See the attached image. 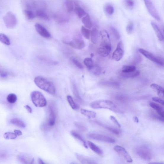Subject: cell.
Listing matches in <instances>:
<instances>
[{"mask_svg": "<svg viewBox=\"0 0 164 164\" xmlns=\"http://www.w3.org/2000/svg\"><path fill=\"white\" fill-rule=\"evenodd\" d=\"M34 82L37 86L43 91L50 94H55L56 91L55 86L51 81L45 78L37 76L35 78Z\"/></svg>", "mask_w": 164, "mask_h": 164, "instance_id": "obj_1", "label": "cell"}, {"mask_svg": "<svg viewBox=\"0 0 164 164\" xmlns=\"http://www.w3.org/2000/svg\"><path fill=\"white\" fill-rule=\"evenodd\" d=\"M90 105L94 109H106L113 111H116L117 107L112 101L107 100H100L93 101Z\"/></svg>", "mask_w": 164, "mask_h": 164, "instance_id": "obj_2", "label": "cell"}, {"mask_svg": "<svg viewBox=\"0 0 164 164\" xmlns=\"http://www.w3.org/2000/svg\"><path fill=\"white\" fill-rule=\"evenodd\" d=\"M31 98L34 105L37 107L46 106L47 101L45 97L39 91H34L31 93Z\"/></svg>", "mask_w": 164, "mask_h": 164, "instance_id": "obj_3", "label": "cell"}, {"mask_svg": "<svg viewBox=\"0 0 164 164\" xmlns=\"http://www.w3.org/2000/svg\"><path fill=\"white\" fill-rule=\"evenodd\" d=\"M135 152L139 157L144 160L149 161L152 159V155L151 151L146 146H141L136 147Z\"/></svg>", "mask_w": 164, "mask_h": 164, "instance_id": "obj_4", "label": "cell"}, {"mask_svg": "<svg viewBox=\"0 0 164 164\" xmlns=\"http://www.w3.org/2000/svg\"><path fill=\"white\" fill-rule=\"evenodd\" d=\"M3 21L7 28L12 29L16 26L17 19L14 14L11 12H7L3 17Z\"/></svg>", "mask_w": 164, "mask_h": 164, "instance_id": "obj_5", "label": "cell"}, {"mask_svg": "<svg viewBox=\"0 0 164 164\" xmlns=\"http://www.w3.org/2000/svg\"><path fill=\"white\" fill-rule=\"evenodd\" d=\"M55 105L53 103H51L48 107V117L46 122L51 127L55 124L57 118L56 109Z\"/></svg>", "mask_w": 164, "mask_h": 164, "instance_id": "obj_6", "label": "cell"}, {"mask_svg": "<svg viewBox=\"0 0 164 164\" xmlns=\"http://www.w3.org/2000/svg\"><path fill=\"white\" fill-rule=\"evenodd\" d=\"M139 52L148 59L160 65L164 66V58L156 56L151 52L142 49H139Z\"/></svg>", "mask_w": 164, "mask_h": 164, "instance_id": "obj_7", "label": "cell"}, {"mask_svg": "<svg viewBox=\"0 0 164 164\" xmlns=\"http://www.w3.org/2000/svg\"><path fill=\"white\" fill-rule=\"evenodd\" d=\"M87 136L89 139L108 143H113L115 142V139L110 136L96 133H89L87 134Z\"/></svg>", "mask_w": 164, "mask_h": 164, "instance_id": "obj_8", "label": "cell"}, {"mask_svg": "<svg viewBox=\"0 0 164 164\" xmlns=\"http://www.w3.org/2000/svg\"><path fill=\"white\" fill-rule=\"evenodd\" d=\"M148 12L151 16L158 21L161 20L158 12L151 0H143Z\"/></svg>", "mask_w": 164, "mask_h": 164, "instance_id": "obj_9", "label": "cell"}, {"mask_svg": "<svg viewBox=\"0 0 164 164\" xmlns=\"http://www.w3.org/2000/svg\"><path fill=\"white\" fill-rule=\"evenodd\" d=\"M114 150L120 155L126 161L129 163H131L133 160L128 152L123 147L118 145L114 147Z\"/></svg>", "mask_w": 164, "mask_h": 164, "instance_id": "obj_10", "label": "cell"}, {"mask_svg": "<svg viewBox=\"0 0 164 164\" xmlns=\"http://www.w3.org/2000/svg\"><path fill=\"white\" fill-rule=\"evenodd\" d=\"M123 46V43L120 42L117 45V48L113 53L112 58L116 61H119L121 60L124 55Z\"/></svg>", "mask_w": 164, "mask_h": 164, "instance_id": "obj_11", "label": "cell"}, {"mask_svg": "<svg viewBox=\"0 0 164 164\" xmlns=\"http://www.w3.org/2000/svg\"><path fill=\"white\" fill-rule=\"evenodd\" d=\"M63 42L65 44L68 45L72 47L77 49H83L85 46V43L83 41L78 39H75L70 42L64 41Z\"/></svg>", "mask_w": 164, "mask_h": 164, "instance_id": "obj_12", "label": "cell"}, {"mask_svg": "<svg viewBox=\"0 0 164 164\" xmlns=\"http://www.w3.org/2000/svg\"><path fill=\"white\" fill-rule=\"evenodd\" d=\"M18 161L23 164H31L34 163V158L28 154L21 153L17 157Z\"/></svg>", "mask_w": 164, "mask_h": 164, "instance_id": "obj_13", "label": "cell"}, {"mask_svg": "<svg viewBox=\"0 0 164 164\" xmlns=\"http://www.w3.org/2000/svg\"><path fill=\"white\" fill-rule=\"evenodd\" d=\"M35 27L38 33L43 37L49 38L51 37V35L48 30L39 23H36Z\"/></svg>", "mask_w": 164, "mask_h": 164, "instance_id": "obj_14", "label": "cell"}, {"mask_svg": "<svg viewBox=\"0 0 164 164\" xmlns=\"http://www.w3.org/2000/svg\"><path fill=\"white\" fill-rule=\"evenodd\" d=\"M111 50V45L101 44L98 49V53L101 56L106 57L110 54Z\"/></svg>", "mask_w": 164, "mask_h": 164, "instance_id": "obj_15", "label": "cell"}, {"mask_svg": "<svg viewBox=\"0 0 164 164\" xmlns=\"http://www.w3.org/2000/svg\"><path fill=\"white\" fill-rule=\"evenodd\" d=\"M101 37V44L111 45L110 37L106 30H103L100 33Z\"/></svg>", "mask_w": 164, "mask_h": 164, "instance_id": "obj_16", "label": "cell"}, {"mask_svg": "<svg viewBox=\"0 0 164 164\" xmlns=\"http://www.w3.org/2000/svg\"><path fill=\"white\" fill-rule=\"evenodd\" d=\"M76 157L78 160L81 163L84 164H96V162L93 160L79 154H76Z\"/></svg>", "mask_w": 164, "mask_h": 164, "instance_id": "obj_17", "label": "cell"}, {"mask_svg": "<svg viewBox=\"0 0 164 164\" xmlns=\"http://www.w3.org/2000/svg\"><path fill=\"white\" fill-rule=\"evenodd\" d=\"M151 87L157 93L159 96L164 99V88L161 86L155 83L152 84Z\"/></svg>", "mask_w": 164, "mask_h": 164, "instance_id": "obj_18", "label": "cell"}, {"mask_svg": "<svg viewBox=\"0 0 164 164\" xmlns=\"http://www.w3.org/2000/svg\"><path fill=\"white\" fill-rule=\"evenodd\" d=\"M149 105L151 107L157 112V114L162 117L164 115V109L157 104L153 102H150Z\"/></svg>", "mask_w": 164, "mask_h": 164, "instance_id": "obj_19", "label": "cell"}, {"mask_svg": "<svg viewBox=\"0 0 164 164\" xmlns=\"http://www.w3.org/2000/svg\"><path fill=\"white\" fill-rule=\"evenodd\" d=\"M151 25L152 27H153L158 40L160 41H163L164 39V36L158 26L156 23L154 22H151Z\"/></svg>", "mask_w": 164, "mask_h": 164, "instance_id": "obj_20", "label": "cell"}, {"mask_svg": "<svg viewBox=\"0 0 164 164\" xmlns=\"http://www.w3.org/2000/svg\"><path fill=\"white\" fill-rule=\"evenodd\" d=\"M82 22L84 26L89 29H91L93 27V24L89 15L87 14L82 19Z\"/></svg>", "mask_w": 164, "mask_h": 164, "instance_id": "obj_21", "label": "cell"}, {"mask_svg": "<svg viewBox=\"0 0 164 164\" xmlns=\"http://www.w3.org/2000/svg\"><path fill=\"white\" fill-rule=\"evenodd\" d=\"M71 134L73 137L79 140L80 142L83 143L84 147L86 148H88V146L86 142L78 132L76 131L73 130L71 131Z\"/></svg>", "mask_w": 164, "mask_h": 164, "instance_id": "obj_22", "label": "cell"}, {"mask_svg": "<svg viewBox=\"0 0 164 164\" xmlns=\"http://www.w3.org/2000/svg\"><path fill=\"white\" fill-rule=\"evenodd\" d=\"M89 147L96 153L99 155H102L103 154V151L99 147L91 142H88Z\"/></svg>", "mask_w": 164, "mask_h": 164, "instance_id": "obj_23", "label": "cell"}, {"mask_svg": "<svg viewBox=\"0 0 164 164\" xmlns=\"http://www.w3.org/2000/svg\"><path fill=\"white\" fill-rule=\"evenodd\" d=\"M10 123L14 126L24 128L26 126L25 123L20 119L15 118L11 119L10 120Z\"/></svg>", "mask_w": 164, "mask_h": 164, "instance_id": "obj_24", "label": "cell"}, {"mask_svg": "<svg viewBox=\"0 0 164 164\" xmlns=\"http://www.w3.org/2000/svg\"><path fill=\"white\" fill-rule=\"evenodd\" d=\"M81 112L82 115L89 118H94L96 116V113L95 112L83 109H81Z\"/></svg>", "mask_w": 164, "mask_h": 164, "instance_id": "obj_25", "label": "cell"}, {"mask_svg": "<svg viewBox=\"0 0 164 164\" xmlns=\"http://www.w3.org/2000/svg\"><path fill=\"white\" fill-rule=\"evenodd\" d=\"M65 5L69 12H72L75 9V6L76 5V2L74 0H66Z\"/></svg>", "mask_w": 164, "mask_h": 164, "instance_id": "obj_26", "label": "cell"}, {"mask_svg": "<svg viewBox=\"0 0 164 164\" xmlns=\"http://www.w3.org/2000/svg\"><path fill=\"white\" fill-rule=\"evenodd\" d=\"M74 11L78 17L79 18H83L87 14L85 10L79 6H76L75 7Z\"/></svg>", "mask_w": 164, "mask_h": 164, "instance_id": "obj_27", "label": "cell"}, {"mask_svg": "<svg viewBox=\"0 0 164 164\" xmlns=\"http://www.w3.org/2000/svg\"><path fill=\"white\" fill-rule=\"evenodd\" d=\"M99 32L96 28H93L91 31V41L93 44H96L98 39Z\"/></svg>", "mask_w": 164, "mask_h": 164, "instance_id": "obj_28", "label": "cell"}, {"mask_svg": "<svg viewBox=\"0 0 164 164\" xmlns=\"http://www.w3.org/2000/svg\"><path fill=\"white\" fill-rule=\"evenodd\" d=\"M81 32L84 37L87 39L89 40L91 36V31L84 26H82Z\"/></svg>", "mask_w": 164, "mask_h": 164, "instance_id": "obj_29", "label": "cell"}, {"mask_svg": "<svg viewBox=\"0 0 164 164\" xmlns=\"http://www.w3.org/2000/svg\"><path fill=\"white\" fill-rule=\"evenodd\" d=\"M140 72L139 71H134L128 73H121L123 77L126 78H134L138 76L139 75Z\"/></svg>", "mask_w": 164, "mask_h": 164, "instance_id": "obj_30", "label": "cell"}, {"mask_svg": "<svg viewBox=\"0 0 164 164\" xmlns=\"http://www.w3.org/2000/svg\"><path fill=\"white\" fill-rule=\"evenodd\" d=\"M35 15L37 17L44 19V20H48L49 19L47 14L43 10H38L37 11Z\"/></svg>", "mask_w": 164, "mask_h": 164, "instance_id": "obj_31", "label": "cell"}, {"mask_svg": "<svg viewBox=\"0 0 164 164\" xmlns=\"http://www.w3.org/2000/svg\"><path fill=\"white\" fill-rule=\"evenodd\" d=\"M0 41L7 46H9L11 44L9 39L6 35L4 33L0 34Z\"/></svg>", "mask_w": 164, "mask_h": 164, "instance_id": "obj_32", "label": "cell"}, {"mask_svg": "<svg viewBox=\"0 0 164 164\" xmlns=\"http://www.w3.org/2000/svg\"><path fill=\"white\" fill-rule=\"evenodd\" d=\"M23 14L25 17L29 20H32L36 17L32 11L28 10H25L23 11Z\"/></svg>", "mask_w": 164, "mask_h": 164, "instance_id": "obj_33", "label": "cell"}, {"mask_svg": "<svg viewBox=\"0 0 164 164\" xmlns=\"http://www.w3.org/2000/svg\"><path fill=\"white\" fill-rule=\"evenodd\" d=\"M67 99L68 103L71 108L73 110H77L78 108L79 107L76 104L71 96L68 95L67 97Z\"/></svg>", "mask_w": 164, "mask_h": 164, "instance_id": "obj_34", "label": "cell"}, {"mask_svg": "<svg viewBox=\"0 0 164 164\" xmlns=\"http://www.w3.org/2000/svg\"><path fill=\"white\" fill-rule=\"evenodd\" d=\"M136 68L134 65H125L123 66L122 72L123 73H128L132 72L135 71Z\"/></svg>", "mask_w": 164, "mask_h": 164, "instance_id": "obj_35", "label": "cell"}, {"mask_svg": "<svg viewBox=\"0 0 164 164\" xmlns=\"http://www.w3.org/2000/svg\"><path fill=\"white\" fill-rule=\"evenodd\" d=\"M17 95L14 93L10 94L7 97V100L9 103L10 104H14L17 102Z\"/></svg>", "mask_w": 164, "mask_h": 164, "instance_id": "obj_36", "label": "cell"}, {"mask_svg": "<svg viewBox=\"0 0 164 164\" xmlns=\"http://www.w3.org/2000/svg\"><path fill=\"white\" fill-rule=\"evenodd\" d=\"M96 75H99L101 73V69L100 66L97 65H94L91 69L89 70Z\"/></svg>", "mask_w": 164, "mask_h": 164, "instance_id": "obj_37", "label": "cell"}, {"mask_svg": "<svg viewBox=\"0 0 164 164\" xmlns=\"http://www.w3.org/2000/svg\"><path fill=\"white\" fill-rule=\"evenodd\" d=\"M17 137V135L12 132H6L4 135V138L7 139H14Z\"/></svg>", "mask_w": 164, "mask_h": 164, "instance_id": "obj_38", "label": "cell"}, {"mask_svg": "<svg viewBox=\"0 0 164 164\" xmlns=\"http://www.w3.org/2000/svg\"><path fill=\"white\" fill-rule=\"evenodd\" d=\"M84 63L89 70L91 69L94 64L91 58H86L84 60Z\"/></svg>", "mask_w": 164, "mask_h": 164, "instance_id": "obj_39", "label": "cell"}, {"mask_svg": "<svg viewBox=\"0 0 164 164\" xmlns=\"http://www.w3.org/2000/svg\"><path fill=\"white\" fill-rule=\"evenodd\" d=\"M134 28V24L133 22L132 21H129L126 28L127 32L128 34H131Z\"/></svg>", "mask_w": 164, "mask_h": 164, "instance_id": "obj_40", "label": "cell"}, {"mask_svg": "<svg viewBox=\"0 0 164 164\" xmlns=\"http://www.w3.org/2000/svg\"><path fill=\"white\" fill-rule=\"evenodd\" d=\"M50 126L46 122L42 123L40 126L41 130L44 132L49 131L51 128Z\"/></svg>", "mask_w": 164, "mask_h": 164, "instance_id": "obj_41", "label": "cell"}, {"mask_svg": "<svg viewBox=\"0 0 164 164\" xmlns=\"http://www.w3.org/2000/svg\"><path fill=\"white\" fill-rule=\"evenodd\" d=\"M104 128L107 129L109 131H110L112 133L116 135H119L120 134V131L119 130L115 128L110 127L104 126Z\"/></svg>", "mask_w": 164, "mask_h": 164, "instance_id": "obj_42", "label": "cell"}, {"mask_svg": "<svg viewBox=\"0 0 164 164\" xmlns=\"http://www.w3.org/2000/svg\"><path fill=\"white\" fill-rule=\"evenodd\" d=\"M75 126L78 129L81 131H86L87 130V128L84 125L80 123L75 122Z\"/></svg>", "mask_w": 164, "mask_h": 164, "instance_id": "obj_43", "label": "cell"}, {"mask_svg": "<svg viewBox=\"0 0 164 164\" xmlns=\"http://www.w3.org/2000/svg\"><path fill=\"white\" fill-rule=\"evenodd\" d=\"M112 33L117 40H119L120 38V36L119 33L114 27H111V28Z\"/></svg>", "mask_w": 164, "mask_h": 164, "instance_id": "obj_44", "label": "cell"}, {"mask_svg": "<svg viewBox=\"0 0 164 164\" xmlns=\"http://www.w3.org/2000/svg\"><path fill=\"white\" fill-rule=\"evenodd\" d=\"M105 11L108 14L111 15L114 12V8L112 6L107 5L105 7Z\"/></svg>", "mask_w": 164, "mask_h": 164, "instance_id": "obj_45", "label": "cell"}, {"mask_svg": "<svg viewBox=\"0 0 164 164\" xmlns=\"http://www.w3.org/2000/svg\"><path fill=\"white\" fill-rule=\"evenodd\" d=\"M72 61L73 63L77 66L78 68L81 69H83V65L78 60L75 59V58H73L72 60Z\"/></svg>", "mask_w": 164, "mask_h": 164, "instance_id": "obj_46", "label": "cell"}, {"mask_svg": "<svg viewBox=\"0 0 164 164\" xmlns=\"http://www.w3.org/2000/svg\"><path fill=\"white\" fill-rule=\"evenodd\" d=\"M152 100L155 101V102L158 103L164 106V100L159 98V97H154L152 98Z\"/></svg>", "mask_w": 164, "mask_h": 164, "instance_id": "obj_47", "label": "cell"}, {"mask_svg": "<svg viewBox=\"0 0 164 164\" xmlns=\"http://www.w3.org/2000/svg\"><path fill=\"white\" fill-rule=\"evenodd\" d=\"M110 118L112 123L115 124L119 128L121 127L120 124L119 123L118 120L116 119L115 117L113 116H111Z\"/></svg>", "mask_w": 164, "mask_h": 164, "instance_id": "obj_48", "label": "cell"}, {"mask_svg": "<svg viewBox=\"0 0 164 164\" xmlns=\"http://www.w3.org/2000/svg\"><path fill=\"white\" fill-rule=\"evenodd\" d=\"M126 3L127 6L130 7H133L134 4V1L133 0H126Z\"/></svg>", "mask_w": 164, "mask_h": 164, "instance_id": "obj_49", "label": "cell"}, {"mask_svg": "<svg viewBox=\"0 0 164 164\" xmlns=\"http://www.w3.org/2000/svg\"><path fill=\"white\" fill-rule=\"evenodd\" d=\"M9 75V73L4 70H1V76L2 78H6Z\"/></svg>", "mask_w": 164, "mask_h": 164, "instance_id": "obj_50", "label": "cell"}, {"mask_svg": "<svg viewBox=\"0 0 164 164\" xmlns=\"http://www.w3.org/2000/svg\"><path fill=\"white\" fill-rule=\"evenodd\" d=\"M25 108L28 112L31 114L32 112V109L28 105H26L24 107Z\"/></svg>", "mask_w": 164, "mask_h": 164, "instance_id": "obj_51", "label": "cell"}, {"mask_svg": "<svg viewBox=\"0 0 164 164\" xmlns=\"http://www.w3.org/2000/svg\"><path fill=\"white\" fill-rule=\"evenodd\" d=\"M14 132L18 136H21L22 134V132L19 130H15Z\"/></svg>", "mask_w": 164, "mask_h": 164, "instance_id": "obj_52", "label": "cell"}, {"mask_svg": "<svg viewBox=\"0 0 164 164\" xmlns=\"http://www.w3.org/2000/svg\"><path fill=\"white\" fill-rule=\"evenodd\" d=\"M38 163L40 164H44L45 163L44 162V161H43L40 158H38Z\"/></svg>", "mask_w": 164, "mask_h": 164, "instance_id": "obj_53", "label": "cell"}, {"mask_svg": "<svg viewBox=\"0 0 164 164\" xmlns=\"http://www.w3.org/2000/svg\"><path fill=\"white\" fill-rule=\"evenodd\" d=\"M134 121L136 123H138L139 122V120L138 118H137V117L136 116H135L134 117Z\"/></svg>", "mask_w": 164, "mask_h": 164, "instance_id": "obj_54", "label": "cell"}, {"mask_svg": "<svg viewBox=\"0 0 164 164\" xmlns=\"http://www.w3.org/2000/svg\"><path fill=\"white\" fill-rule=\"evenodd\" d=\"M6 154L4 153L1 154V158H4L6 157Z\"/></svg>", "mask_w": 164, "mask_h": 164, "instance_id": "obj_55", "label": "cell"}, {"mask_svg": "<svg viewBox=\"0 0 164 164\" xmlns=\"http://www.w3.org/2000/svg\"><path fill=\"white\" fill-rule=\"evenodd\" d=\"M163 32H164V28L163 29Z\"/></svg>", "mask_w": 164, "mask_h": 164, "instance_id": "obj_56", "label": "cell"}]
</instances>
